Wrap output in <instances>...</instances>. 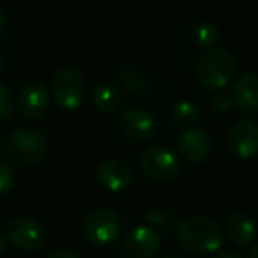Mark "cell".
<instances>
[{"mask_svg":"<svg viewBox=\"0 0 258 258\" xmlns=\"http://www.w3.org/2000/svg\"><path fill=\"white\" fill-rule=\"evenodd\" d=\"M16 180V173L13 170V166L8 161L0 159V197L8 195L13 189Z\"/></svg>","mask_w":258,"mask_h":258,"instance_id":"44dd1931","label":"cell"},{"mask_svg":"<svg viewBox=\"0 0 258 258\" xmlns=\"http://www.w3.org/2000/svg\"><path fill=\"white\" fill-rule=\"evenodd\" d=\"M4 68H6V62H4V57H2V53H0V73L4 71Z\"/></svg>","mask_w":258,"mask_h":258,"instance_id":"f546056e","label":"cell"},{"mask_svg":"<svg viewBox=\"0 0 258 258\" xmlns=\"http://www.w3.org/2000/svg\"><path fill=\"white\" fill-rule=\"evenodd\" d=\"M16 106L27 118H41L50 108V94L37 80H29L16 94Z\"/></svg>","mask_w":258,"mask_h":258,"instance_id":"30bf717a","label":"cell"},{"mask_svg":"<svg viewBox=\"0 0 258 258\" xmlns=\"http://www.w3.org/2000/svg\"><path fill=\"white\" fill-rule=\"evenodd\" d=\"M122 218L111 207H97L83 219V235L92 244H108L120 233Z\"/></svg>","mask_w":258,"mask_h":258,"instance_id":"5b68a950","label":"cell"},{"mask_svg":"<svg viewBox=\"0 0 258 258\" xmlns=\"http://www.w3.org/2000/svg\"><path fill=\"white\" fill-rule=\"evenodd\" d=\"M51 92L57 104L66 110H75L87 96V82L76 68L64 66L51 78Z\"/></svg>","mask_w":258,"mask_h":258,"instance_id":"277c9868","label":"cell"},{"mask_svg":"<svg viewBox=\"0 0 258 258\" xmlns=\"http://www.w3.org/2000/svg\"><path fill=\"white\" fill-rule=\"evenodd\" d=\"M6 239L23 251H36L46 244L48 232L41 221L29 216H20L9 221L6 228Z\"/></svg>","mask_w":258,"mask_h":258,"instance_id":"8992f818","label":"cell"},{"mask_svg":"<svg viewBox=\"0 0 258 258\" xmlns=\"http://www.w3.org/2000/svg\"><path fill=\"white\" fill-rule=\"evenodd\" d=\"M13 111V94L9 92V89L0 82V120H6V118L11 115Z\"/></svg>","mask_w":258,"mask_h":258,"instance_id":"7402d4cb","label":"cell"},{"mask_svg":"<svg viewBox=\"0 0 258 258\" xmlns=\"http://www.w3.org/2000/svg\"><path fill=\"white\" fill-rule=\"evenodd\" d=\"M145 218L151 223H154V225H161L165 228H172V226L179 225L177 223V216L172 211H168V209H161V207H151L145 212Z\"/></svg>","mask_w":258,"mask_h":258,"instance_id":"ffe728a7","label":"cell"},{"mask_svg":"<svg viewBox=\"0 0 258 258\" xmlns=\"http://www.w3.org/2000/svg\"><path fill=\"white\" fill-rule=\"evenodd\" d=\"M50 149L48 137L32 125H20L13 129L4 142V151L18 165H36L46 156Z\"/></svg>","mask_w":258,"mask_h":258,"instance_id":"7a4b0ae2","label":"cell"},{"mask_svg":"<svg viewBox=\"0 0 258 258\" xmlns=\"http://www.w3.org/2000/svg\"><path fill=\"white\" fill-rule=\"evenodd\" d=\"M161 258H186V256H182V254H177V253H168V254H165V256H161Z\"/></svg>","mask_w":258,"mask_h":258,"instance_id":"f1b7e54d","label":"cell"},{"mask_svg":"<svg viewBox=\"0 0 258 258\" xmlns=\"http://www.w3.org/2000/svg\"><path fill=\"white\" fill-rule=\"evenodd\" d=\"M6 247H8V239H6V235H2V233H0V254L4 253Z\"/></svg>","mask_w":258,"mask_h":258,"instance_id":"484cf974","label":"cell"},{"mask_svg":"<svg viewBox=\"0 0 258 258\" xmlns=\"http://www.w3.org/2000/svg\"><path fill=\"white\" fill-rule=\"evenodd\" d=\"M197 75L207 89H223L235 75V58L226 48L211 46L204 50L197 62Z\"/></svg>","mask_w":258,"mask_h":258,"instance_id":"3957f363","label":"cell"},{"mask_svg":"<svg viewBox=\"0 0 258 258\" xmlns=\"http://www.w3.org/2000/svg\"><path fill=\"white\" fill-rule=\"evenodd\" d=\"M179 149L186 159L200 163L207 159L212 152V140L207 131L200 127H187L179 137Z\"/></svg>","mask_w":258,"mask_h":258,"instance_id":"4fadbf2b","label":"cell"},{"mask_svg":"<svg viewBox=\"0 0 258 258\" xmlns=\"http://www.w3.org/2000/svg\"><path fill=\"white\" fill-rule=\"evenodd\" d=\"M247 258H258V242L254 246H251L249 253H247Z\"/></svg>","mask_w":258,"mask_h":258,"instance_id":"4316f807","label":"cell"},{"mask_svg":"<svg viewBox=\"0 0 258 258\" xmlns=\"http://www.w3.org/2000/svg\"><path fill=\"white\" fill-rule=\"evenodd\" d=\"M4 23H6V13H4V9L0 8V30H2V27H4Z\"/></svg>","mask_w":258,"mask_h":258,"instance_id":"83f0119b","label":"cell"},{"mask_svg":"<svg viewBox=\"0 0 258 258\" xmlns=\"http://www.w3.org/2000/svg\"><path fill=\"white\" fill-rule=\"evenodd\" d=\"M193 37L198 44H202V46L212 44L219 37V27L216 25L214 22H200L195 25Z\"/></svg>","mask_w":258,"mask_h":258,"instance_id":"d6986e66","label":"cell"},{"mask_svg":"<svg viewBox=\"0 0 258 258\" xmlns=\"http://www.w3.org/2000/svg\"><path fill=\"white\" fill-rule=\"evenodd\" d=\"M212 106L216 108L218 111H228L230 108L233 106V99H232V96L230 94H225V92H221V94H218V96L212 99Z\"/></svg>","mask_w":258,"mask_h":258,"instance_id":"603a6c76","label":"cell"},{"mask_svg":"<svg viewBox=\"0 0 258 258\" xmlns=\"http://www.w3.org/2000/svg\"><path fill=\"white\" fill-rule=\"evenodd\" d=\"M228 149L237 158H253L258 152V122L242 118L228 131Z\"/></svg>","mask_w":258,"mask_h":258,"instance_id":"8fae6325","label":"cell"},{"mask_svg":"<svg viewBox=\"0 0 258 258\" xmlns=\"http://www.w3.org/2000/svg\"><path fill=\"white\" fill-rule=\"evenodd\" d=\"M228 233L232 240L239 246H247L254 240L256 235V226L246 212H233L228 219Z\"/></svg>","mask_w":258,"mask_h":258,"instance_id":"9a60e30c","label":"cell"},{"mask_svg":"<svg viewBox=\"0 0 258 258\" xmlns=\"http://www.w3.org/2000/svg\"><path fill=\"white\" fill-rule=\"evenodd\" d=\"M120 82L129 90H144L145 89V75L138 66L124 64L120 68Z\"/></svg>","mask_w":258,"mask_h":258,"instance_id":"ac0fdd59","label":"cell"},{"mask_svg":"<svg viewBox=\"0 0 258 258\" xmlns=\"http://www.w3.org/2000/svg\"><path fill=\"white\" fill-rule=\"evenodd\" d=\"M197 115H198V110L193 101L180 99V101H177L172 108V120L175 122V125H179V127H187V125H191L197 120Z\"/></svg>","mask_w":258,"mask_h":258,"instance_id":"e0dca14e","label":"cell"},{"mask_svg":"<svg viewBox=\"0 0 258 258\" xmlns=\"http://www.w3.org/2000/svg\"><path fill=\"white\" fill-rule=\"evenodd\" d=\"M140 166L151 179L165 182L180 172V159L173 151L163 145H151L140 156Z\"/></svg>","mask_w":258,"mask_h":258,"instance_id":"52a82bcc","label":"cell"},{"mask_svg":"<svg viewBox=\"0 0 258 258\" xmlns=\"http://www.w3.org/2000/svg\"><path fill=\"white\" fill-rule=\"evenodd\" d=\"M161 233L154 226L137 225L122 239V253L127 258H152L161 247Z\"/></svg>","mask_w":258,"mask_h":258,"instance_id":"ba28073f","label":"cell"},{"mask_svg":"<svg viewBox=\"0 0 258 258\" xmlns=\"http://www.w3.org/2000/svg\"><path fill=\"white\" fill-rule=\"evenodd\" d=\"M177 235L182 246L193 253H212L223 244V230L216 219L204 214H193L180 219Z\"/></svg>","mask_w":258,"mask_h":258,"instance_id":"6da1fadb","label":"cell"},{"mask_svg":"<svg viewBox=\"0 0 258 258\" xmlns=\"http://www.w3.org/2000/svg\"><path fill=\"white\" fill-rule=\"evenodd\" d=\"M118 129L125 138L133 142H144L156 131V118L144 106H127L118 115Z\"/></svg>","mask_w":258,"mask_h":258,"instance_id":"9c48e42d","label":"cell"},{"mask_svg":"<svg viewBox=\"0 0 258 258\" xmlns=\"http://www.w3.org/2000/svg\"><path fill=\"white\" fill-rule=\"evenodd\" d=\"M94 104L101 111H113L120 103V90L113 83H99L94 90Z\"/></svg>","mask_w":258,"mask_h":258,"instance_id":"2e32d148","label":"cell"},{"mask_svg":"<svg viewBox=\"0 0 258 258\" xmlns=\"http://www.w3.org/2000/svg\"><path fill=\"white\" fill-rule=\"evenodd\" d=\"M214 258H244V256L240 253H237V251L226 249V251H219L218 254H214Z\"/></svg>","mask_w":258,"mask_h":258,"instance_id":"d4e9b609","label":"cell"},{"mask_svg":"<svg viewBox=\"0 0 258 258\" xmlns=\"http://www.w3.org/2000/svg\"><path fill=\"white\" fill-rule=\"evenodd\" d=\"M97 179L104 187L111 191H120L129 187L133 182L135 172L125 159L122 158H108L97 166Z\"/></svg>","mask_w":258,"mask_h":258,"instance_id":"7c38bea8","label":"cell"},{"mask_svg":"<svg viewBox=\"0 0 258 258\" xmlns=\"http://www.w3.org/2000/svg\"><path fill=\"white\" fill-rule=\"evenodd\" d=\"M232 99L242 113H258V71L244 73L237 80Z\"/></svg>","mask_w":258,"mask_h":258,"instance_id":"5bb4252c","label":"cell"},{"mask_svg":"<svg viewBox=\"0 0 258 258\" xmlns=\"http://www.w3.org/2000/svg\"><path fill=\"white\" fill-rule=\"evenodd\" d=\"M46 258H82L75 249H69V247H57V249L50 251Z\"/></svg>","mask_w":258,"mask_h":258,"instance_id":"cb8c5ba5","label":"cell"}]
</instances>
